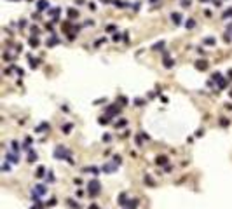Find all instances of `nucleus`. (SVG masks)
<instances>
[{"instance_id": "39448f33", "label": "nucleus", "mask_w": 232, "mask_h": 209, "mask_svg": "<svg viewBox=\"0 0 232 209\" xmlns=\"http://www.w3.org/2000/svg\"><path fill=\"white\" fill-rule=\"evenodd\" d=\"M47 7V0H38V10H44Z\"/></svg>"}, {"instance_id": "0eeeda50", "label": "nucleus", "mask_w": 232, "mask_h": 209, "mask_svg": "<svg viewBox=\"0 0 232 209\" xmlns=\"http://www.w3.org/2000/svg\"><path fill=\"white\" fill-rule=\"evenodd\" d=\"M194 26H196V21H194V19H189V23H187V28H189V30H192Z\"/></svg>"}, {"instance_id": "f03ea898", "label": "nucleus", "mask_w": 232, "mask_h": 209, "mask_svg": "<svg viewBox=\"0 0 232 209\" xmlns=\"http://www.w3.org/2000/svg\"><path fill=\"white\" fill-rule=\"evenodd\" d=\"M171 19L175 21V24H180V23H182V14H178V12H173V14H171Z\"/></svg>"}, {"instance_id": "6e6552de", "label": "nucleus", "mask_w": 232, "mask_h": 209, "mask_svg": "<svg viewBox=\"0 0 232 209\" xmlns=\"http://www.w3.org/2000/svg\"><path fill=\"white\" fill-rule=\"evenodd\" d=\"M58 42H59V40H58V37H52V38L47 42V45H54V44H58Z\"/></svg>"}, {"instance_id": "f257e3e1", "label": "nucleus", "mask_w": 232, "mask_h": 209, "mask_svg": "<svg viewBox=\"0 0 232 209\" xmlns=\"http://www.w3.org/2000/svg\"><path fill=\"white\" fill-rule=\"evenodd\" d=\"M196 68L201 70V72H204V70L208 68V63H206L204 59H199V61H196Z\"/></svg>"}, {"instance_id": "dca6fc26", "label": "nucleus", "mask_w": 232, "mask_h": 209, "mask_svg": "<svg viewBox=\"0 0 232 209\" xmlns=\"http://www.w3.org/2000/svg\"><path fill=\"white\" fill-rule=\"evenodd\" d=\"M150 2H154V0H150Z\"/></svg>"}, {"instance_id": "20e7f679", "label": "nucleus", "mask_w": 232, "mask_h": 209, "mask_svg": "<svg viewBox=\"0 0 232 209\" xmlns=\"http://www.w3.org/2000/svg\"><path fill=\"white\" fill-rule=\"evenodd\" d=\"M162 47H164V42H162V40H161V42H157V44H154V45H152V49H154V51H161V49H162Z\"/></svg>"}, {"instance_id": "1a4fd4ad", "label": "nucleus", "mask_w": 232, "mask_h": 209, "mask_svg": "<svg viewBox=\"0 0 232 209\" xmlns=\"http://www.w3.org/2000/svg\"><path fill=\"white\" fill-rule=\"evenodd\" d=\"M218 85H220V87H225V85H227V80H225V78H220V80H218Z\"/></svg>"}, {"instance_id": "423d86ee", "label": "nucleus", "mask_w": 232, "mask_h": 209, "mask_svg": "<svg viewBox=\"0 0 232 209\" xmlns=\"http://www.w3.org/2000/svg\"><path fill=\"white\" fill-rule=\"evenodd\" d=\"M164 66H166V68H171V66H173V59H168V58H166V59H164Z\"/></svg>"}, {"instance_id": "f8f14e48", "label": "nucleus", "mask_w": 232, "mask_h": 209, "mask_svg": "<svg viewBox=\"0 0 232 209\" xmlns=\"http://www.w3.org/2000/svg\"><path fill=\"white\" fill-rule=\"evenodd\" d=\"M204 42H206V44H215V38H206Z\"/></svg>"}, {"instance_id": "7ed1b4c3", "label": "nucleus", "mask_w": 232, "mask_h": 209, "mask_svg": "<svg viewBox=\"0 0 232 209\" xmlns=\"http://www.w3.org/2000/svg\"><path fill=\"white\" fill-rule=\"evenodd\" d=\"M79 16V10H75V9H68V17H72V19H75Z\"/></svg>"}, {"instance_id": "2eb2a0df", "label": "nucleus", "mask_w": 232, "mask_h": 209, "mask_svg": "<svg viewBox=\"0 0 232 209\" xmlns=\"http://www.w3.org/2000/svg\"><path fill=\"white\" fill-rule=\"evenodd\" d=\"M201 2H210V0H201Z\"/></svg>"}, {"instance_id": "4468645a", "label": "nucleus", "mask_w": 232, "mask_h": 209, "mask_svg": "<svg viewBox=\"0 0 232 209\" xmlns=\"http://www.w3.org/2000/svg\"><path fill=\"white\" fill-rule=\"evenodd\" d=\"M229 75H231V78H232V70H231V72H229Z\"/></svg>"}, {"instance_id": "ddd939ff", "label": "nucleus", "mask_w": 232, "mask_h": 209, "mask_svg": "<svg viewBox=\"0 0 232 209\" xmlns=\"http://www.w3.org/2000/svg\"><path fill=\"white\" fill-rule=\"evenodd\" d=\"M107 30H108V31H114V30H115V26H114V24H110V26H107Z\"/></svg>"}, {"instance_id": "9b49d317", "label": "nucleus", "mask_w": 232, "mask_h": 209, "mask_svg": "<svg viewBox=\"0 0 232 209\" xmlns=\"http://www.w3.org/2000/svg\"><path fill=\"white\" fill-rule=\"evenodd\" d=\"M134 103H136V105H138V106H141V105H143V103H145V101H143V99H140V98H138V99H136V101H134Z\"/></svg>"}, {"instance_id": "9d476101", "label": "nucleus", "mask_w": 232, "mask_h": 209, "mask_svg": "<svg viewBox=\"0 0 232 209\" xmlns=\"http://www.w3.org/2000/svg\"><path fill=\"white\" fill-rule=\"evenodd\" d=\"M229 16H232V9H229V10H225V12L222 14V17H229Z\"/></svg>"}]
</instances>
